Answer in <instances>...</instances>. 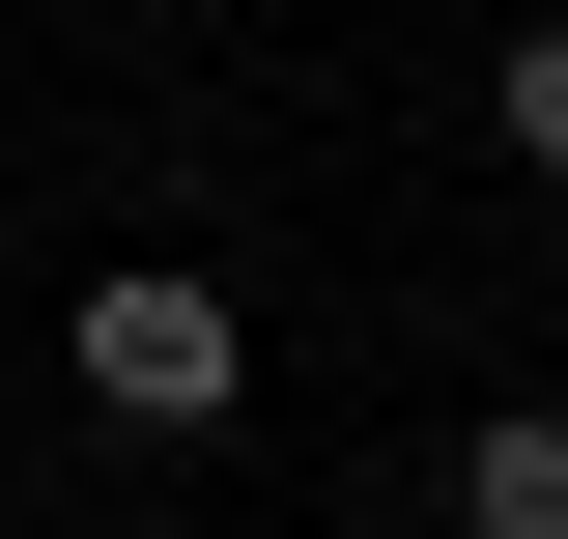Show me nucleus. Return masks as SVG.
Returning <instances> with one entry per match:
<instances>
[{"label": "nucleus", "mask_w": 568, "mask_h": 539, "mask_svg": "<svg viewBox=\"0 0 568 539\" xmlns=\"http://www.w3.org/2000/svg\"><path fill=\"white\" fill-rule=\"evenodd\" d=\"M85 398H114V426H227V369H256V340H227V284L200 256H114V284H85Z\"/></svg>", "instance_id": "nucleus-1"}, {"label": "nucleus", "mask_w": 568, "mask_h": 539, "mask_svg": "<svg viewBox=\"0 0 568 539\" xmlns=\"http://www.w3.org/2000/svg\"><path fill=\"white\" fill-rule=\"evenodd\" d=\"M455 511H484V539H568V426H484V455H455Z\"/></svg>", "instance_id": "nucleus-2"}, {"label": "nucleus", "mask_w": 568, "mask_h": 539, "mask_svg": "<svg viewBox=\"0 0 568 539\" xmlns=\"http://www.w3.org/2000/svg\"><path fill=\"white\" fill-rule=\"evenodd\" d=\"M511 171L568 200V29H511Z\"/></svg>", "instance_id": "nucleus-3"}]
</instances>
